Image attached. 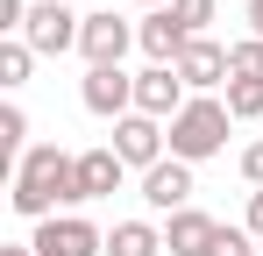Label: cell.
Returning <instances> with one entry per match:
<instances>
[{
	"instance_id": "6da1fadb",
	"label": "cell",
	"mask_w": 263,
	"mask_h": 256,
	"mask_svg": "<svg viewBox=\"0 0 263 256\" xmlns=\"http://www.w3.org/2000/svg\"><path fill=\"white\" fill-rule=\"evenodd\" d=\"M14 213L22 221H50L57 207H71L79 199V157H64L57 142H36L22 164H14Z\"/></svg>"
},
{
	"instance_id": "7a4b0ae2",
	"label": "cell",
	"mask_w": 263,
	"mask_h": 256,
	"mask_svg": "<svg viewBox=\"0 0 263 256\" xmlns=\"http://www.w3.org/2000/svg\"><path fill=\"white\" fill-rule=\"evenodd\" d=\"M228 128H235L228 100L192 93V107L171 121V157H178V164H206V157H220V150H228Z\"/></svg>"
},
{
	"instance_id": "3957f363",
	"label": "cell",
	"mask_w": 263,
	"mask_h": 256,
	"mask_svg": "<svg viewBox=\"0 0 263 256\" xmlns=\"http://www.w3.org/2000/svg\"><path fill=\"white\" fill-rule=\"evenodd\" d=\"M79 29H86V14H71L64 0H36L22 22V43L36 57H64V50H79Z\"/></svg>"
},
{
	"instance_id": "277c9868",
	"label": "cell",
	"mask_w": 263,
	"mask_h": 256,
	"mask_svg": "<svg viewBox=\"0 0 263 256\" xmlns=\"http://www.w3.org/2000/svg\"><path fill=\"white\" fill-rule=\"evenodd\" d=\"M29 249H36V256H100L107 235H100L92 221H79V213H50V221H36Z\"/></svg>"
},
{
	"instance_id": "5b68a950",
	"label": "cell",
	"mask_w": 263,
	"mask_h": 256,
	"mask_svg": "<svg viewBox=\"0 0 263 256\" xmlns=\"http://www.w3.org/2000/svg\"><path fill=\"white\" fill-rule=\"evenodd\" d=\"M192 107V93L178 79V64H149V71H135V114H149V121H178Z\"/></svg>"
},
{
	"instance_id": "8992f818",
	"label": "cell",
	"mask_w": 263,
	"mask_h": 256,
	"mask_svg": "<svg viewBox=\"0 0 263 256\" xmlns=\"http://www.w3.org/2000/svg\"><path fill=\"white\" fill-rule=\"evenodd\" d=\"M79 100H86V114H100V121H128L135 114V79L121 64H92L86 85H79Z\"/></svg>"
},
{
	"instance_id": "52a82bcc",
	"label": "cell",
	"mask_w": 263,
	"mask_h": 256,
	"mask_svg": "<svg viewBox=\"0 0 263 256\" xmlns=\"http://www.w3.org/2000/svg\"><path fill=\"white\" fill-rule=\"evenodd\" d=\"M164 135H171L164 121L128 114V121H114V142H107V150H114L121 164H135V171H157V164H164Z\"/></svg>"
},
{
	"instance_id": "ba28073f",
	"label": "cell",
	"mask_w": 263,
	"mask_h": 256,
	"mask_svg": "<svg viewBox=\"0 0 263 256\" xmlns=\"http://www.w3.org/2000/svg\"><path fill=\"white\" fill-rule=\"evenodd\" d=\"M128 43H135V29L114 14V7H100V14H86V29H79V50H86V71L92 64H121L128 57Z\"/></svg>"
},
{
	"instance_id": "9c48e42d",
	"label": "cell",
	"mask_w": 263,
	"mask_h": 256,
	"mask_svg": "<svg viewBox=\"0 0 263 256\" xmlns=\"http://www.w3.org/2000/svg\"><path fill=\"white\" fill-rule=\"evenodd\" d=\"M142 199H149V213H185V199H192V164L164 157L157 171H142Z\"/></svg>"
},
{
	"instance_id": "30bf717a",
	"label": "cell",
	"mask_w": 263,
	"mask_h": 256,
	"mask_svg": "<svg viewBox=\"0 0 263 256\" xmlns=\"http://www.w3.org/2000/svg\"><path fill=\"white\" fill-rule=\"evenodd\" d=\"M178 79H185V93H214V85L228 79V50H220L214 36L185 43V57H178Z\"/></svg>"
},
{
	"instance_id": "8fae6325",
	"label": "cell",
	"mask_w": 263,
	"mask_h": 256,
	"mask_svg": "<svg viewBox=\"0 0 263 256\" xmlns=\"http://www.w3.org/2000/svg\"><path fill=\"white\" fill-rule=\"evenodd\" d=\"M135 43L149 50V64H178L192 36L178 29V14H171V7H157V14H142V22H135Z\"/></svg>"
},
{
	"instance_id": "7c38bea8",
	"label": "cell",
	"mask_w": 263,
	"mask_h": 256,
	"mask_svg": "<svg viewBox=\"0 0 263 256\" xmlns=\"http://www.w3.org/2000/svg\"><path fill=\"white\" fill-rule=\"evenodd\" d=\"M214 242H220V221H206L199 207L171 213V228H164V249L171 256H214Z\"/></svg>"
},
{
	"instance_id": "4fadbf2b",
	"label": "cell",
	"mask_w": 263,
	"mask_h": 256,
	"mask_svg": "<svg viewBox=\"0 0 263 256\" xmlns=\"http://www.w3.org/2000/svg\"><path fill=\"white\" fill-rule=\"evenodd\" d=\"M121 157L114 150H86L79 157V199H107V192H121Z\"/></svg>"
},
{
	"instance_id": "5bb4252c",
	"label": "cell",
	"mask_w": 263,
	"mask_h": 256,
	"mask_svg": "<svg viewBox=\"0 0 263 256\" xmlns=\"http://www.w3.org/2000/svg\"><path fill=\"white\" fill-rule=\"evenodd\" d=\"M164 249V235L149 228V221H121L114 235H107V256H157Z\"/></svg>"
},
{
	"instance_id": "9a60e30c",
	"label": "cell",
	"mask_w": 263,
	"mask_h": 256,
	"mask_svg": "<svg viewBox=\"0 0 263 256\" xmlns=\"http://www.w3.org/2000/svg\"><path fill=\"white\" fill-rule=\"evenodd\" d=\"M228 79H249V85H263V36L228 43Z\"/></svg>"
},
{
	"instance_id": "2e32d148",
	"label": "cell",
	"mask_w": 263,
	"mask_h": 256,
	"mask_svg": "<svg viewBox=\"0 0 263 256\" xmlns=\"http://www.w3.org/2000/svg\"><path fill=\"white\" fill-rule=\"evenodd\" d=\"M29 64H36V50H29L22 36L0 43V85H7V93H14V85H29Z\"/></svg>"
},
{
	"instance_id": "e0dca14e",
	"label": "cell",
	"mask_w": 263,
	"mask_h": 256,
	"mask_svg": "<svg viewBox=\"0 0 263 256\" xmlns=\"http://www.w3.org/2000/svg\"><path fill=\"white\" fill-rule=\"evenodd\" d=\"M0 150H7V157H29V114H22L14 100L0 107Z\"/></svg>"
},
{
	"instance_id": "ac0fdd59",
	"label": "cell",
	"mask_w": 263,
	"mask_h": 256,
	"mask_svg": "<svg viewBox=\"0 0 263 256\" xmlns=\"http://www.w3.org/2000/svg\"><path fill=\"white\" fill-rule=\"evenodd\" d=\"M171 14H178V29L199 43V36H206V22L220 14V0H171Z\"/></svg>"
},
{
	"instance_id": "d6986e66",
	"label": "cell",
	"mask_w": 263,
	"mask_h": 256,
	"mask_svg": "<svg viewBox=\"0 0 263 256\" xmlns=\"http://www.w3.org/2000/svg\"><path fill=\"white\" fill-rule=\"evenodd\" d=\"M228 114H235V121H263V85L228 79Z\"/></svg>"
},
{
	"instance_id": "ffe728a7",
	"label": "cell",
	"mask_w": 263,
	"mask_h": 256,
	"mask_svg": "<svg viewBox=\"0 0 263 256\" xmlns=\"http://www.w3.org/2000/svg\"><path fill=\"white\" fill-rule=\"evenodd\" d=\"M242 178H249V185H256V192H263V135H256V142H249V150H242Z\"/></svg>"
},
{
	"instance_id": "44dd1931",
	"label": "cell",
	"mask_w": 263,
	"mask_h": 256,
	"mask_svg": "<svg viewBox=\"0 0 263 256\" xmlns=\"http://www.w3.org/2000/svg\"><path fill=\"white\" fill-rule=\"evenodd\" d=\"M242 228H249V235L263 242V192H249V221H242Z\"/></svg>"
},
{
	"instance_id": "7402d4cb",
	"label": "cell",
	"mask_w": 263,
	"mask_h": 256,
	"mask_svg": "<svg viewBox=\"0 0 263 256\" xmlns=\"http://www.w3.org/2000/svg\"><path fill=\"white\" fill-rule=\"evenodd\" d=\"M249 36H263V0H249Z\"/></svg>"
},
{
	"instance_id": "603a6c76",
	"label": "cell",
	"mask_w": 263,
	"mask_h": 256,
	"mask_svg": "<svg viewBox=\"0 0 263 256\" xmlns=\"http://www.w3.org/2000/svg\"><path fill=\"white\" fill-rule=\"evenodd\" d=\"M0 256H36V249H29V242H7V249H0Z\"/></svg>"
},
{
	"instance_id": "cb8c5ba5",
	"label": "cell",
	"mask_w": 263,
	"mask_h": 256,
	"mask_svg": "<svg viewBox=\"0 0 263 256\" xmlns=\"http://www.w3.org/2000/svg\"><path fill=\"white\" fill-rule=\"evenodd\" d=\"M142 7H171V0H142Z\"/></svg>"
},
{
	"instance_id": "d4e9b609",
	"label": "cell",
	"mask_w": 263,
	"mask_h": 256,
	"mask_svg": "<svg viewBox=\"0 0 263 256\" xmlns=\"http://www.w3.org/2000/svg\"><path fill=\"white\" fill-rule=\"evenodd\" d=\"M249 256H256V249H249Z\"/></svg>"
}]
</instances>
